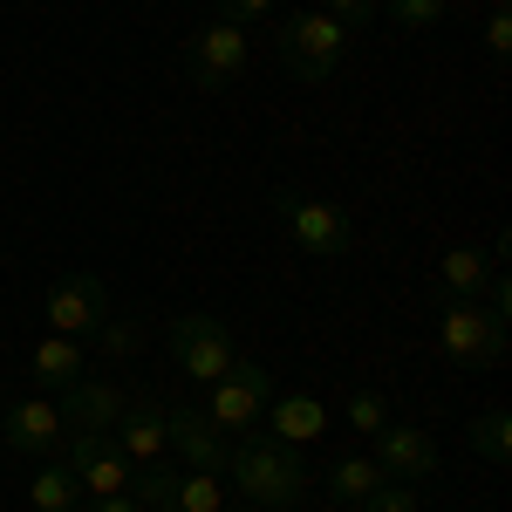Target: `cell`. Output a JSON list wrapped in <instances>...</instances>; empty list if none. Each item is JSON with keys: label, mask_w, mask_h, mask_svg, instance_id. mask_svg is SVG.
Wrapping results in <instances>:
<instances>
[{"label": "cell", "mask_w": 512, "mask_h": 512, "mask_svg": "<svg viewBox=\"0 0 512 512\" xmlns=\"http://www.w3.org/2000/svg\"><path fill=\"white\" fill-rule=\"evenodd\" d=\"M226 478L246 492L253 512H280V506H301L308 499V458L280 437L246 431L239 444H226Z\"/></svg>", "instance_id": "obj_1"}, {"label": "cell", "mask_w": 512, "mask_h": 512, "mask_svg": "<svg viewBox=\"0 0 512 512\" xmlns=\"http://www.w3.org/2000/svg\"><path fill=\"white\" fill-rule=\"evenodd\" d=\"M274 55H280V69H287V76L321 82V76H335V69H342V55H349V28H342V21H328L321 7H301V14H287V21L274 28Z\"/></svg>", "instance_id": "obj_2"}, {"label": "cell", "mask_w": 512, "mask_h": 512, "mask_svg": "<svg viewBox=\"0 0 512 512\" xmlns=\"http://www.w3.org/2000/svg\"><path fill=\"white\" fill-rule=\"evenodd\" d=\"M437 342L458 369H492L506 355V321L492 315L485 301H465V294H444L437 301Z\"/></svg>", "instance_id": "obj_3"}, {"label": "cell", "mask_w": 512, "mask_h": 512, "mask_svg": "<svg viewBox=\"0 0 512 512\" xmlns=\"http://www.w3.org/2000/svg\"><path fill=\"white\" fill-rule=\"evenodd\" d=\"M274 403V369H260L253 355H233L219 383H205V417L219 424L226 437H246Z\"/></svg>", "instance_id": "obj_4"}, {"label": "cell", "mask_w": 512, "mask_h": 512, "mask_svg": "<svg viewBox=\"0 0 512 512\" xmlns=\"http://www.w3.org/2000/svg\"><path fill=\"white\" fill-rule=\"evenodd\" d=\"M246 62H253V28H233V21H205V28L185 41V76H192L198 89L239 82Z\"/></svg>", "instance_id": "obj_5"}, {"label": "cell", "mask_w": 512, "mask_h": 512, "mask_svg": "<svg viewBox=\"0 0 512 512\" xmlns=\"http://www.w3.org/2000/svg\"><path fill=\"white\" fill-rule=\"evenodd\" d=\"M274 212L280 226H287V239L294 246H308V253H321V260H335V253H349V212L342 205H328V198H308V192H274Z\"/></svg>", "instance_id": "obj_6"}, {"label": "cell", "mask_w": 512, "mask_h": 512, "mask_svg": "<svg viewBox=\"0 0 512 512\" xmlns=\"http://www.w3.org/2000/svg\"><path fill=\"white\" fill-rule=\"evenodd\" d=\"M164 342H171V362H178L192 383H219V376H226V362L239 355L219 315H178L171 328H164Z\"/></svg>", "instance_id": "obj_7"}, {"label": "cell", "mask_w": 512, "mask_h": 512, "mask_svg": "<svg viewBox=\"0 0 512 512\" xmlns=\"http://www.w3.org/2000/svg\"><path fill=\"white\" fill-rule=\"evenodd\" d=\"M41 321H48V335H76L89 342L103 321H110V287L96 274H62L48 287V301H41Z\"/></svg>", "instance_id": "obj_8"}, {"label": "cell", "mask_w": 512, "mask_h": 512, "mask_svg": "<svg viewBox=\"0 0 512 512\" xmlns=\"http://www.w3.org/2000/svg\"><path fill=\"white\" fill-rule=\"evenodd\" d=\"M62 437H69V424L55 410V396H21V403L0 410V444L21 451V458H55Z\"/></svg>", "instance_id": "obj_9"}, {"label": "cell", "mask_w": 512, "mask_h": 512, "mask_svg": "<svg viewBox=\"0 0 512 512\" xmlns=\"http://www.w3.org/2000/svg\"><path fill=\"white\" fill-rule=\"evenodd\" d=\"M164 444L178 451V465H185V472H226V431H219L198 403L164 410Z\"/></svg>", "instance_id": "obj_10"}, {"label": "cell", "mask_w": 512, "mask_h": 512, "mask_svg": "<svg viewBox=\"0 0 512 512\" xmlns=\"http://www.w3.org/2000/svg\"><path fill=\"white\" fill-rule=\"evenodd\" d=\"M62 444H69V472H76V485L89 492V499L130 492V458H123L103 431H69Z\"/></svg>", "instance_id": "obj_11"}, {"label": "cell", "mask_w": 512, "mask_h": 512, "mask_svg": "<svg viewBox=\"0 0 512 512\" xmlns=\"http://www.w3.org/2000/svg\"><path fill=\"white\" fill-rule=\"evenodd\" d=\"M376 465H383V478H437V444L431 431H417V424H383L376 431Z\"/></svg>", "instance_id": "obj_12"}, {"label": "cell", "mask_w": 512, "mask_h": 512, "mask_svg": "<svg viewBox=\"0 0 512 512\" xmlns=\"http://www.w3.org/2000/svg\"><path fill=\"white\" fill-rule=\"evenodd\" d=\"M55 410H62V424L69 431H117V417H123V390L117 383H96V376H82V383H69V390L55 396Z\"/></svg>", "instance_id": "obj_13"}, {"label": "cell", "mask_w": 512, "mask_h": 512, "mask_svg": "<svg viewBox=\"0 0 512 512\" xmlns=\"http://www.w3.org/2000/svg\"><path fill=\"white\" fill-rule=\"evenodd\" d=\"M260 424H267V437L294 444V451H308V444L328 431V403H321V396H308V390H301V396H274Z\"/></svg>", "instance_id": "obj_14"}, {"label": "cell", "mask_w": 512, "mask_h": 512, "mask_svg": "<svg viewBox=\"0 0 512 512\" xmlns=\"http://www.w3.org/2000/svg\"><path fill=\"white\" fill-rule=\"evenodd\" d=\"M110 444H117L130 465H158L164 451H171V444H164V410H158V403H123Z\"/></svg>", "instance_id": "obj_15"}, {"label": "cell", "mask_w": 512, "mask_h": 512, "mask_svg": "<svg viewBox=\"0 0 512 512\" xmlns=\"http://www.w3.org/2000/svg\"><path fill=\"white\" fill-rule=\"evenodd\" d=\"M82 376H89V342H76V335H41L35 342V390L62 396Z\"/></svg>", "instance_id": "obj_16"}, {"label": "cell", "mask_w": 512, "mask_h": 512, "mask_svg": "<svg viewBox=\"0 0 512 512\" xmlns=\"http://www.w3.org/2000/svg\"><path fill=\"white\" fill-rule=\"evenodd\" d=\"M28 506L35 512H76L82 506V485L69 465H55V458H41L35 478H28Z\"/></svg>", "instance_id": "obj_17"}, {"label": "cell", "mask_w": 512, "mask_h": 512, "mask_svg": "<svg viewBox=\"0 0 512 512\" xmlns=\"http://www.w3.org/2000/svg\"><path fill=\"white\" fill-rule=\"evenodd\" d=\"M437 274H444V294H465V301H478V294H485V280H492V260H485L478 246H451Z\"/></svg>", "instance_id": "obj_18"}, {"label": "cell", "mask_w": 512, "mask_h": 512, "mask_svg": "<svg viewBox=\"0 0 512 512\" xmlns=\"http://www.w3.org/2000/svg\"><path fill=\"white\" fill-rule=\"evenodd\" d=\"M164 512H226V478L219 472H178V492Z\"/></svg>", "instance_id": "obj_19"}, {"label": "cell", "mask_w": 512, "mask_h": 512, "mask_svg": "<svg viewBox=\"0 0 512 512\" xmlns=\"http://www.w3.org/2000/svg\"><path fill=\"white\" fill-rule=\"evenodd\" d=\"M178 472H185V465H130V499H137V506L144 512H164L171 506V492H178Z\"/></svg>", "instance_id": "obj_20"}, {"label": "cell", "mask_w": 512, "mask_h": 512, "mask_svg": "<svg viewBox=\"0 0 512 512\" xmlns=\"http://www.w3.org/2000/svg\"><path fill=\"white\" fill-rule=\"evenodd\" d=\"M376 485H383V465H376V458H342V465L328 472V492H335L342 506H362Z\"/></svg>", "instance_id": "obj_21"}, {"label": "cell", "mask_w": 512, "mask_h": 512, "mask_svg": "<svg viewBox=\"0 0 512 512\" xmlns=\"http://www.w3.org/2000/svg\"><path fill=\"white\" fill-rule=\"evenodd\" d=\"M465 437H472V451L485 458V465H506V451H512V417H506V410H485V417H472V424H465Z\"/></svg>", "instance_id": "obj_22"}, {"label": "cell", "mask_w": 512, "mask_h": 512, "mask_svg": "<svg viewBox=\"0 0 512 512\" xmlns=\"http://www.w3.org/2000/svg\"><path fill=\"white\" fill-rule=\"evenodd\" d=\"M444 7H451V0H383V14H390L396 28H437Z\"/></svg>", "instance_id": "obj_23"}, {"label": "cell", "mask_w": 512, "mask_h": 512, "mask_svg": "<svg viewBox=\"0 0 512 512\" xmlns=\"http://www.w3.org/2000/svg\"><path fill=\"white\" fill-rule=\"evenodd\" d=\"M342 410H349V424L362 437H376L383 424H390V410H383V396H376V390H349V403H342Z\"/></svg>", "instance_id": "obj_24"}, {"label": "cell", "mask_w": 512, "mask_h": 512, "mask_svg": "<svg viewBox=\"0 0 512 512\" xmlns=\"http://www.w3.org/2000/svg\"><path fill=\"white\" fill-rule=\"evenodd\" d=\"M321 14H328V21H342L349 35H362V28L383 14V0H321Z\"/></svg>", "instance_id": "obj_25"}, {"label": "cell", "mask_w": 512, "mask_h": 512, "mask_svg": "<svg viewBox=\"0 0 512 512\" xmlns=\"http://www.w3.org/2000/svg\"><path fill=\"white\" fill-rule=\"evenodd\" d=\"M362 512H424V506H417V492H410L403 478H383V485L362 499Z\"/></svg>", "instance_id": "obj_26"}, {"label": "cell", "mask_w": 512, "mask_h": 512, "mask_svg": "<svg viewBox=\"0 0 512 512\" xmlns=\"http://www.w3.org/2000/svg\"><path fill=\"white\" fill-rule=\"evenodd\" d=\"M485 55H492V62L512 55V7L506 0H492V14H485Z\"/></svg>", "instance_id": "obj_27"}, {"label": "cell", "mask_w": 512, "mask_h": 512, "mask_svg": "<svg viewBox=\"0 0 512 512\" xmlns=\"http://www.w3.org/2000/svg\"><path fill=\"white\" fill-rule=\"evenodd\" d=\"M260 14H274V0H219V21H233V28H253Z\"/></svg>", "instance_id": "obj_28"}, {"label": "cell", "mask_w": 512, "mask_h": 512, "mask_svg": "<svg viewBox=\"0 0 512 512\" xmlns=\"http://www.w3.org/2000/svg\"><path fill=\"white\" fill-rule=\"evenodd\" d=\"M89 342H103L110 355H130V349H137V328H123V321H103V328H96Z\"/></svg>", "instance_id": "obj_29"}, {"label": "cell", "mask_w": 512, "mask_h": 512, "mask_svg": "<svg viewBox=\"0 0 512 512\" xmlns=\"http://www.w3.org/2000/svg\"><path fill=\"white\" fill-rule=\"evenodd\" d=\"M89 512H144L130 492H110V499H89Z\"/></svg>", "instance_id": "obj_30"}]
</instances>
